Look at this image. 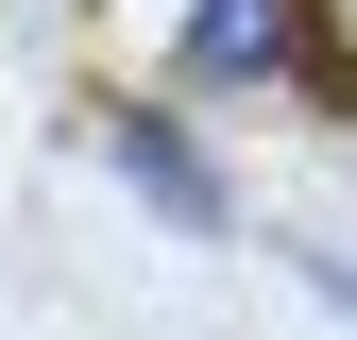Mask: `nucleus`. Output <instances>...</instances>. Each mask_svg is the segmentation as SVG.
Here are the masks:
<instances>
[{
	"instance_id": "2",
	"label": "nucleus",
	"mask_w": 357,
	"mask_h": 340,
	"mask_svg": "<svg viewBox=\"0 0 357 340\" xmlns=\"http://www.w3.org/2000/svg\"><path fill=\"white\" fill-rule=\"evenodd\" d=\"M306 0H188V85H289Z\"/></svg>"
},
{
	"instance_id": "3",
	"label": "nucleus",
	"mask_w": 357,
	"mask_h": 340,
	"mask_svg": "<svg viewBox=\"0 0 357 340\" xmlns=\"http://www.w3.org/2000/svg\"><path fill=\"white\" fill-rule=\"evenodd\" d=\"M306 17H324V34H306V85L357 119V0H306Z\"/></svg>"
},
{
	"instance_id": "1",
	"label": "nucleus",
	"mask_w": 357,
	"mask_h": 340,
	"mask_svg": "<svg viewBox=\"0 0 357 340\" xmlns=\"http://www.w3.org/2000/svg\"><path fill=\"white\" fill-rule=\"evenodd\" d=\"M102 170L153 204V222H188V238H221V222H238V187L188 153V119H170V102H102Z\"/></svg>"
}]
</instances>
